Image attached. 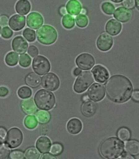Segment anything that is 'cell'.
<instances>
[{"mask_svg":"<svg viewBox=\"0 0 139 159\" xmlns=\"http://www.w3.org/2000/svg\"><path fill=\"white\" fill-rule=\"evenodd\" d=\"M108 98L117 103L126 102L131 98L133 86L130 80L121 74L111 76L105 84Z\"/></svg>","mask_w":139,"mask_h":159,"instance_id":"1","label":"cell"},{"mask_svg":"<svg viewBox=\"0 0 139 159\" xmlns=\"http://www.w3.org/2000/svg\"><path fill=\"white\" fill-rule=\"evenodd\" d=\"M124 143L115 137L105 139L100 146L101 156L106 159H115L124 152Z\"/></svg>","mask_w":139,"mask_h":159,"instance_id":"2","label":"cell"},{"mask_svg":"<svg viewBox=\"0 0 139 159\" xmlns=\"http://www.w3.org/2000/svg\"><path fill=\"white\" fill-rule=\"evenodd\" d=\"M34 100L39 109L46 111L52 109L56 102L54 93L44 89H40L36 92Z\"/></svg>","mask_w":139,"mask_h":159,"instance_id":"3","label":"cell"},{"mask_svg":"<svg viewBox=\"0 0 139 159\" xmlns=\"http://www.w3.org/2000/svg\"><path fill=\"white\" fill-rule=\"evenodd\" d=\"M36 37L40 43L51 45L56 41L58 33L54 27L49 25H44L36 31Z\"/></svg>","mask_w":139,"mask_h":159,"instance_id":"4","label":"cell"},{"mask_svg":"<svg viewBox=\"0 0 139 159\" xmlns=\"http://www.w3.org/2000/svg\"><path fill=\"white\" fill-rule=\"evenodd\" d=\"M94 82L93 75L90 71L82 72L77 78L74 85V90L76 93L85 92Z\"/></svg>","mask_w":139,"mask_h":159,"instance_id":"5","label":"cell"},{"mask_svg":"<svg viewBox=\"0 0 139 159\" xmlns=\"http://www.w3.org/2000/svg\"><path fill=\"white\" fill-rule=\"evenodd\" d=\"M32 69L36 74L43 75L49 72L51 66L49 60L42 55L36 56L33 60Z\"/></svg>","mask_w":139,"mask_h":159,"instance_id":"6","label":"cell"},{"mask_svg":"<svg viewBox=\"0 0 139 159\" xmlns=\"http://www.w3.org/2000/svg\"><path fill=\"white\" fill-rule=\"evenodd\" d=\"M23 140V134L21 130L16 127L10 129L6 138V143L10 148H17L20 146Z\"/></svg>","mask_w":139,"mask_h":159,"instance_id":"7","label":"cell"},{"mask_svg":"<svg viewBox=\"0 0 139 159\" xmlns=\"http://www.w3.org/2000/svg\"><path fill=\"white\" fill-rule=\"evenodd\" d=\"M41 84L43 88L54 92L59 88L60 80L55 74L49 72L41 78Z\"/></svg>","mask_w":139,"mask_h":159,"instance_id":"8","label":"cell"},{"mask_svg":"<svg viewBox=\"0 0 139 159\" xmlns=\"http://www.w3.org/2000/svg\"><path fill=\"white\" fill-rule=\"evenodd\" d=\"M76 66L83 70H91L95 64V60L90 53H84L78 56L76 59Z\"/></svg>","mask_w":139,"mask_h":159,"instance_id":"9","label":"cell"},{"mask_svg":"<svg viewBox=\"0 0 139 159\" xmlns=\"http://www.w3.org/2000/svg\"><path fill=\"white\" fill-rule=\"evenodd\" d=\"M87 95L89 98L93 101H101L105 96V87L99 83H93L88 89Z\"/></svg>","mask_w":139,"mask_h":159,"instance_id":"10","label":"cell"},{"mask_svg":"<svg viewBox=\"0 0 139 159\" xmlns=\"http://www.w3.org/2000/svg\"><path fill=\"white\" fill-rule=\"evenodd\" d=\"M114 44V39L111 36L106 33L101 34L96 40V46L99 50L102 52L110 50Z\"/></svg>","mask_w":139,"mask_h":159,"instance_id":"11","label":"cell"},{"mask_svg":"<svg viewBox=\"0 0 139 159\" xmlns=\"http://www.w3.org/2000/svg\"><path fill=\"white\" fill-rule=\"evenodd\" d=\"M43 17L39 13L31 12L27 16V25L30 28L37 30L43 24Z\"/></svg>","mask_w":139,"mask_h":159,"instance_id":"12","label":"cell"},{"mask_svg":"<svg viewBox=\"0 0 139 159\" xmlns=\"http://www.w3.org/2000/svg\"><path fill=\"white\" fill-rule=\"evenodd\" d=\"M92 72L96 81L104 83L110 77V74L106 68L100 65L95 66L92 70Z\"/></svg>","mask_w":139,"mask_h":159,"instance_id":"13","label":"cell"},{"mask_svg":"<svg viewBox=\"0 0 139 159\" xmlns=\"http://www.w3.org/2000/svg\"><path fill=\"white\" fill-rule=\"evenodd\" d=\"M28 45L26 40L21 36H16L11 42L13 50L19 54L25 53L28 49Z\"/></svg>","mask_w":139,"mask_h":159,"instance_id":"14","label":"cell"},{"mask_svg":"<svg viewBox=\"0 0 139 159\" xmlns=\"http://www.w3.org/2000/svg\"><path fill=\"white\" fill-rule=\"evenodd\" d=\"M8 24L10 28L14 31L21 30L25 27L26 17L19 14H14L9 19Z\"/></svg>","mask_w":139,"mask_h":159,"instance_id":"15","label":"cell"},{"mask_svg":"<svg viewBox=\"0 0 139 159\" xmlns=\"http://www.w3.org/2000/svg\"><path fill=\"white\" fill-rule=\"evenodd\" d=\"M132 12L130 9L123 6L118 7L114 13V17L119 22L126 23L132 19Z\"/></svg>","mask_w":139,"mask_h":159,"instance_id":"16","label":"cell"},{"mask_svg":"<svg viewBox=\"0 0 139 159\" xmlns=\"http://www.w3.org/2000/svg\"><path fill=\"white\" fill-rule=\"evenodd\" d=\"M122 25L120 22L114 19L108 21L105 25V30L109 35L117 36L121 32Z\"/></svg>","mask_w":139,"mask_h":159,"instance_id":"17","label":"cell"},{"mask_svg":"<svg viewBox=\"0 0 139 159\" xmlns=\"http://www.w3.org/2000/svg\"><path fill=\"white\" fill-rule=\"evenodd\" d=\"M67 128L70 134L76 135L81 132L82 130V123L78 118H72L67 122Z\"/></svg>","mask_w":139,"mask_h":159,"instance_id":"18","label":"cell"},{"mask_svg":"<svg viewBox=\"0 0 139 159\" xmlns=\"http://www.w3.org/2000/svg\"><path fill=\"white\" fill-rule=\"evenodd\" d=\"M97 110L96 104L92 101H86L82 105L81 112L85 116H92L95 114Z\"/></svg>","mask_w":139,"mask_h":159,"instance_id":"19","label":"cell"},{"mask_svg":"<svg viewBox=\"0 0 139 159\" xmlns=\"http://www.w3.org/2000/svg\"><path fill=\"white\" fill-rule=\"evenodd\" d=\"M51 146V142L47 137H41L36 141V148L41 153H45L48 152L50 150Z\"/></svg>","mask_w":139,"mask_h":159,"instance_id":"20","label":"cell"},{"mask_svg":"<svg viewBox=\"0 0 139 159\" xmlns=\"http://www.w3.org/2000/svg\"><path fill=\"white\" fill-rule=\"evenodd\" d=\"M31 9L30 2L27 0H19L16 4V11L21 15H27L30 12Z\"/></svg>","mask_w":139,"mask_h":159,"instance_id":"21","label":"cell"},{"mask_svg":"<svg viewBox=\"0 0 139 159\" xmlns=\"http://www.w3.org/2000/svg\"><path fill=\"white\" fill-rule=\"evenodd\" d=\"M66 10L71 15H77L81 12L82 7L80 2L76 0H70L66 4Z\"/></svg>","mask_w":139,"mask_h":159,"instance_id":"22","label":"cell"},{"mask_svg":"<svg viewBox=\"0 0 139 159\" xmlns=\"http://www.w3.org/2000/svg\"><path fill=\"white\" fill-rule=\"evenodd\" d=\"M25 81L28 86L32 88H37L40 85L41 77L34 73L30 72L26 75Z\"/></svg>","mask_w":139,"mask_h":159,"instance_id":"23","label":"cell"},{"mask_svg":"<svg viewBox=\"0 0 139 159\" xmlns=\"http://www.w3.org/2000/svg\"><path fill=\"white\" fill-rule=\"evenodd\" d=\"M22 110L27 114H33L36 112L37 109L32 99L22 100L21 102Z\"/></svg>","mask_w":139,"mask_h":159,"instance_id":"24","label":"cell"},{"mask_svg":"<svg viewBox=\"0 0 139 159\" xmlns=\"http://www.w3.org/2000/svg\"><path fill=\"white\" fill-rule=\"evenodd\" d=\"M125 150L127 153L132 156H137L139 153V143L136 140L128 141L126 143Z\"/></svg>","mask_w":139,"mask_h":159,"instance_id":"25","label":"cell"},{"mask_svg":"<svg viewBox=\"0 0 139 159\" xmlns=\"http://www.w3.org/2000/svg\"><path fill=\"white\" fill-rule=\"evenodd\" d=\"M19 56L14 52L8 53L5 58V62L8 66H14L18 64Z\"/></svg>","mask_w":139,"mask_h":159,"instance_id":"26","label":"cell"},{"mask_svg":"<svg viewBox=\"0 0 139 159\" xmlns=\"http://www.w3.org/2000/svg\"><path fill=\"white\" fill-rule=\"evenodd\" d=\"M62 24L63 27L66 29H71L75 26L74 18L70 14H66L62 18Z\"/></svg>","mask_w":139,"mask_h":159,"instance_id":"27","label":"cell"},{"mask_svg":"<svg viewBox=\"0 0 139 159\" xmlns=\"http://www.w3.org/2000/svg\"><path fill=\"white\" fill-rule=\"evenodd\" d=\"M36 118L38 122L42 124L47 123L51 119V115L49 112L39 110L36 114Z\"/></svg>","mask_w":139,"mask_h":159,"instance_id":"28","label":"cell"},{"mask_svg":"<svg viewBox=\"0 0 139 159\" xmlns=\"http://www.w3.org/2000/svg\"><path fill=\"white\" fill-rule=\"evenodd\" d=\"M38 122L34 116L29 115L24 120V125L29 129H33L37 126Z\"/></svg>","mask_w":139,"mask_h":159,"instance_id":"29","label":"cell"},{"mask_svg":"<svg viewBox=\"0 0 139 159\" xmlns=\"http://www.w3.org/2000/svg\"><path fill=\"white\" fill-rule=\"evenodd\" d=\"M23 37L29 43L34 42L36 39V32L29 28L25 29L23 32Z\"/></svg>","mask_w":139,"mask_h":159,"instance_id":"30","label":"cell"},{"mask_svg":"<svg viewBox=\"0 0 139 159\" xmlns=\"http://www.w3.org/2000/svg\"><path fill=\"white\" fill-rule=\"evenodd\" d=\"M18 95L22 99L29 98L32 95V91L28 87L23 86L20 87L18 91Z\"/></svg>","mask_w":139,"mask_h":159,"instance_id":"31","label":"cell"},{"mask_svg":"<svg viewBox=\"0 0 139 159\" xmlns=\"http://www.w3.org/2000/svg\"><path fill=\"white\" fill-rule=\"evenodd\" d=\"M76 23L78 27L80 28H84L88 25L89 20L86 16L81 14L76 17Z\"/></svg>","mask_w":139,"mask_h":159,"instance_id":"32","label":"cell"},{"mask_svg":"<svg viewBox=\"0 0 139 159\" xmlns=\"http://www.w3.org/2000/svg\"><path fill=\"white\" fill-rule=\"evenodd\" d=\"M32 63V58L27 53L21 55L19 57V64L22 67L27 68Z\"/></svg>","mask_w":139,"mask_h":159,"instance_id":"33","label":"cell"},{"mask_svg":"<svg viewBox=\"0 0 139 159\" xmlns=\"http://www.w3.org/2000/svg\"><path fill=\"white\" fill-rule=\"evenodd\" d=\"M102 11L106 15H112L115 10V7L113 4L110 2H105L101 5Z\"/></svg>","mask_w":139,"mask_h":159,"instance_id":"34","label":"cell"},{"mask_svg":"<svg viewBox=\"0 0 139 159\" xmlns=\"http://www.w3.org/2000/svg\"><path fill=\"white\" fill-rule=\"evenodd\" d=\"M117 135L118 138L124 141H126L130 139V131L127 128L122 127L119 129L118 131Z\"/></svg>","mask_w":139,"mask_h":159,"instance_id":"35","label":"cell"},{"mask_svg":"<svg viewBox=\"0 0 139 159\" xmlns=\"http://www.w3.org/2000/svg\"><path fill=\"white\" fill-rule=\"evenodd\" d=\"M40 156L39 152L34 148H29L25 153V157L26 159H39Z\"/></svg>","mask_w":139,"mask_h":159,"instance_id":"36","label":"cell"},{"mask_svg":"<svg viewBox=\"0 0 139 159\" xmlns=\"http://www.w3.org/2000/svg\"><path fill=\"white\" fill-rule=\"evenodd\" d=\"M63 147L61 144L60 143H54L52 146L50 152L53 155H59L63 152Z\"/></svg>","mask_w":139,"mask_h":159,"instance_id":"37","label":"cell"},{"mask_svg":"<svg viewBox=\"0 0 139 159\" xmlns=\"http://www.w3.org/2000/svg\"><path fill=\"white\" fill-rule=\"evenodd\" d=\"M13 34V31L9 27L6 26L2 28V32H1V36L3 39H8L11 38L12 37Z\"/></svg>","mask_w":139,"mask_h":159,"instance_id":"38","label":"cell"},{"mask_svg":"<svg viewBox=\"0 0 139 159\" xmlns=\"http://www.w3.org/2000/svg\"><path fill=\"white\" fill-rule=\"evenodd\" d=\"M10 150L7 146L3 145L0 147V159H8Z\"/></svg>","mask_w":139,"mask_h":159,"instance_id":"39","label":"cell"},{"mask_svg":"<svg viewBox=\"0 0 139 159\" xmlns=\"http://www.w3.org/2000/svg\"><path fill=\"white\" fill-rule=\"evenodd\" d=\"M10 159H24V152L19 150H14L10 154Z\"/></svg>","mask_w":139,"mask_h":159,"instance_id":"40","label":"cell"},{"mask_svg":"<svg viewBox=\"0 0 139 159\" xmlns=\"http://www.w3.org/2000/svg\"><path fill=\"white\" fill-rule=\"evenodd\" d=\"M28 53L32 58L36 57L39 53L38 48L35 45H30L29 47Z\"/></svg>","mask_w":139,"mask_h":159,"instance_id":"41","label":"cell"},{"mask_svg":"<svg viewBox=\"0 0 139 159\" xmlns=\"http://www.w3.org/2000/svg\"><path fill=\"white\" fill-rule=\"evenodd\" d=\"M8 20L9 17L7 15L2 14L0 16V25L2 27L7 25Z\"/></svg>","mask_w":139,"mask_h":159,"instance_id":"42","label":"cell"},{"mask_svg":"<svg viewBox=\"0 0 139 159\" xmlns=\"http://www.w3.org/2000/svg\"><path fill=\"white\" fill-rule=\"evenodd\" d=\"M134 4V1H133V0H124V1H123V6L128 9L133 8Z\"/></svg>","mask_w":139,"mask_h":159,"instance_id":"43","label":"cell"},{"mask_svg":"<svg viewBox=\"0 0 139 159\" xmlns=\"http://www.w3.org/2000/svg\"><path fill=\"white\" fill-rule=\"evenodd\" d=\"M9 91L6 87H0V97L4 98L7 96L8 95Z\"/></svg>","mask_w":139,"mask_h":159,"instance_id":"44","label":"cell"},{"mask_svg":"<svg viewBox=\"0 0 139 159\" xmlns=\"http://www.w3.org/2000/svg\"><path fill=\"white\" fill-rule=\"evenodd\" d=\"M7 135V130L5 128L0 127V139L3 140Z\"/></svg>","mask_w":139,"mask_h":159,"instance_id":"45","label":"cell"},{"mask_svg":"<svg viewBox=\"0 0 139 159\" xmlns=\"http://www.w3.org/2000/svg\"><path fill=\"white\" fill-rule=\"evenodd\" d=\"M40 159H58L54 155L50 153H45L43 155Z\"/></svg>","mask_w":139,"mask_h":159,"instance_id":"46","label":"cell"},{"mask_svg":"<svg viewBox=\"0 0 139 159\" xmlns=\"http://www.w3.org/2000/svg\"><path fill=\"white\" fill-rule=\"evenodd\" d=\"M119 159H136L132 155L129 154L127 152H123Z\"/></svg>","mask_w":139,"mask_h":159,"instance_id":"47","label":"cell"},{"mask_svg":"<svg viewBox=\"0 0 139 159\" xmlns=\"http://www.w3.org/2000/svg\"><path fill=\"white\" fill-rule=\"evenodd\" d=\"M132 99L136 102H139V92L138 90H135L132 93Z\"/></svg>","mask_w":139,"mask_h":159,"instance_id":"48","label":"cell"},{"mask_svg":"<svg viewBox=\"0 0 139 159\" xmlns=\"http://www.w3.org/2000/svg\"><path fill=\"white\" fill-rule=\"evenodd\" d=\"M81 70L80 69L76 67L74 69L73 73V75L75 76H77L78 75H80L81 74Z\"/></svg>","mask_w":139,"mask_h":159,"instance_id":"49","label":"cell"},{"mask_svg":"<svg viewBox=\"0 0 139 159\" xmlns=\"http://www.w3.org/2000/svg\"><path fill=\"white\" fill-rule=\"evenodd\" d=\"M60 13L61 15L64 16L67 13V10L65 7H62L60 10Z\"/></svg>","mask_w":139,"mask_h":159,"instance_id":"50","label":"cell"},{"mask_svg":"<svg viewBox=\"0 0 139 159\" xmlns=\"http://www.w3.org/2000/svg\"><path fill=\"white\" fill-rule=\"evenodd\" d=\"M41 133H42V135H46L48 132V130L47 128H46L45 127H43V128L41 130Z\"/></svg>","mask_w":139,"mask_h":159,"instance_id":"51","label":"cell"},{"mask_svg":"<svg viewBox=\"0 0 139 159\" xmlns=\"http://www.w3.org/2000/svg\"><path fill=\"white\" fill-rule=\"evenodd\" d=\"M81 12L82 13L81 14L85 15V14L87 13V10L85 9H82Z\"/></svg>","mask_w":139,"mask_h":159,"instance_id":"52","label":"cell"},{"mask_svg":"<svg viewBox=\"0 0 139 159\" xmlns=\"http://www.w3.org/2000/svg\"><path fill=\"white\" fill-rule=\"evenodd\" d=\"M135 4H136V6L137 10H139V1H135Z\"/></svg>","mask_w":139,"mask_h":159,"instance_id":"53","label":"cell"},{"mask_svg":"<svg viewBox=\"0 0 139 159\" xmlns=\"http://www.w3.org/2000/svg\"><path fill=\"white\" fill-rule=\"evenodd\" d=\"M89 97H88V96H84L83 98V101H87L88 100H89Z\"/></svg>","mask_w":139,"mask_h":159,"instance_id":"54","label":"cell"},{"mask_svg":"<svg viewBox=\"0 0 139 159\" xmlns=\"http://www.w3.org/2000/svg\"><path fill=\"white\" fill-rule=\"evenodd\" d=\"M123 1H119V0H116V1H111L112 2H115V3H119V2H123Z\"/></svg>","mask_w":139,"mask_h":159,"instance_id":"55","label":"cell"},{"mask_svg":"<svg viewBox=\"0 0 139 159\" xmlns=\"http://www.w3.org/2000/svg\"><path fill=\"white\" fill-rule=\"evenodd\" d=\"M2 142H3V140H2V139H0V146L2 144Z\"/></svg>","mask_w":139,"mask_h":159,"instance_id":"56","label":"cell"},{"mask_svg":"<svg viewBox=\"0 0 139 159\" xmlns=\"http://www.w3.org/2000/svg\"><path fill=\"white\" fill-rule=\"evenodd\" d=\"M1 25H0V34H1Z\"/></svg>","mask_w":139,"mask_h":159,"instance_id":"57","label":"cell"}]
</instances>
